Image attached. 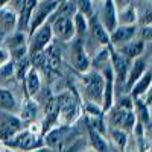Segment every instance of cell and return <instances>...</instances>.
Segmentation results:
<instances>
[{
  "mask_svg": "<svg viewBox=\"0 0 152 152\" xmlns=\"http://www.w3.org/2000/svg\"><path fill=\"white\" fill-rule=\"evenodd\" d=\"M5 149L12 152H31L43 148V128L40 122H32L24 125L14 137L3 143Z\"/></svg>",
  "mask_w": 152,
  "mask_h": 152,
  "instance_id": "cell-1",
  "label": "cell"
},
{
  "mask_svg": "<svg viewBox=\"0 0 152 152\" xmlns=\"http://www.w3.org/2000/svg\"><path fill=\"white\" fill-rule=\"evenodd\" d=\"M82 87H81V94L84 102H90L94 105H99L102 108V100H104V87L105 81L104 76L97 70H88L82 73Z\"/></svg>",
  "mask_w": 152,
  "mask_h": 152,
  "instance_id": "cell-2",
  "label": "cell"
},
{
  "mask_svg": "<svg viewBox=\"0 0 152 152\" xmlns=\"http://www.w3.org/2000/svg\"><path fill=\"white\" fill-rule=\"evenodd\" d=\"M58 100V108H59V116H58V125L59 126H72L81 116V99L79 96L67 90L62 91L56 96Z\"/></svg>",
  "mask_w": 152,
  "mask_h": 152,
  "instance_id": "cell-3",
  "label": "cell"
},
{
  "mask_svg": "<svg viewBox=\"0 0 152 152\" xmlns=\"http://www.w3.org/2000/svg\"><path fill=\"white\" fill-rule=\"evenodd\" d=\"M69 49V56H70V64L78 73H85L91 69V56L88 53L87 44L84 43V38H75L70 43Z\"/></svg>",
  "mask_w": 152,
  "mask_h": 152,
  "instance_id": "cell-4",
  "label": "cell"
},
{
  "mask_svg": "<svg viewBox=\"0 0 152 152\" xmlns=\"http://www.w3.org/2000/svg\"><path fill=\"white\" fill-rule=\"evenodd\" d=\"M53 43V32L50 23L46 21L38 26L31 35H28V55L35 52H43L46 47Z\"/></svg>",
  "mask_w": 152,
  "mask_h": 152,
  "instance_id": "cell-5",
  "label": "cell"
},
{
  "mask_svg": "<svg viewBox=\"0 0 152 152\" xmlns=\"http://www.w3.org/2000/svg\"><path fill=\"white\" fill-rule=\"evenodd\" d=\"M52 26V32H53V38L62 41V43H70L72 40H75V28H73V21H72V15H56L52 14L47 20Z\"/></svg>",
  "mask_w": 152,
  "mask_h": 152,
  "instance_id": "cell-6",
  "label": "cell"
},
{
  "mask_svg": "<svg viewBox=\"0 0 152 152\" xmlns=\"http://www.w3.org/2000/svg\"><path fill=\"white\" fill-rule=\"evenodd\" d=\"M58 2L56 0H38L32 15L29 20V28H28V35H31L38 26H41L43 23H46L49 20V17L52 15V12L56 9Z\"/></svg>",
  "mask_w": 152,
  "mask_h": 152,
  "instance_id": "cell-7",
  "label": "cell"
},
{
  "mask_svg": "<svg viewBox=\"0 0 152 152\" xmlns=\"http://www.w3.org/2000/svg\"><path fill=\"white\" fill-rule=\"evenodd\" d=\"M110 47V59H111V70H113V75H114V82L117 84H123L126 82V76H128V72H129V67H131V59L126 58L125 55H122L120 52H117L116 49H113L111 46Z\"/></svg>",
  "mask_w": 152,
  "mask_h": 152,
  "instance_id": "cell-8",
  "label": "cell"
},
{
  "mask_svg": "<svg viewBox=\"0 0 152 152\" xmlns=\"http://www.w3.org/2000/svg\"><path fill=\"white\" fill-rule=\"evenodd\" d=\"M17 23L18 14L15 8H12L11 5L0 8V43H3L6 37L17 31Z\"/></svg>",
  "mask_w": 152,
  "mask_h": 152,
  "instance_id": "cell-9",
  "label": "cell"
},
{
  "mask_svg": "<svg viewBox=\"0 0 152 152\" xmlns=\"http://www.w3.org/2000/svg\"><path fill=\"white\" fill-rule=\"evenodd\" d=\"M23 122L17 114L0 111V142L5 143L11 137H14L20 129H23Z\"/></svg>",
  "mask_w": 152,
  "mask_h": 152,
  "instance_id": "cell-10",
  "label": "cell"
},
{
  "mask_svg": "<svg viewBox=\"0 0 152 152\" xmlns=\"http://www.w3.org/2000/svg\"><path fill=\"white\" fill-rule=\"evenodd\" d=\"M58 116H59V108H58V100L56 96H50L47 102L44 104L43 110V119H41V128H43V135L49 131L58 126Z\"/></svg>",
  "mask_w": 152,
  "mask_h": 152,
  "instance_id": "cell-11",
  "label": "cell"
},
{
  "mask_svg": "<svg viewBox=\"0 0 152 152\" xmlns=\"http://www.w3.org/2000/svg\"><path fill=\"white\" fill-rule=\"evenodd\" d=\"M87 35H90L91 40L99 46V47H107L110 46V34L104 28V24L100 23L97 14L88 18V32Z\"/></svg>",
  "mask_w": 152,
  "mask_h": 152,
  "instance_id": "cell-12",
  "label": "cell"
},
{
  "mask_svg": "<svg viewBox=\"0 0 152 152\" xmlns=\"http://www.w3.org/2000/svg\"><path fill=\"white\" fill-rule=\"evenodd\" d=\"M138 26L132 24V26H117L113 32H110V46L113 49H119L123 44L129 43L131 40L137 37Z\"/></svg>",
  "mask_w": 152,
  "mask_h": 152,
  "instance_id": "cell-13",
  "label": "cell"
},
{
  "mask_svg": "<svg viewBox=\"0 0 152 152\" xmlns=\"http://www.w3.org/2000/svg\"><path fill=\"white\" fill-rule=\"evenodd\" d=\"M23 91L24 99H35L37 94L41 90V73L37 69H29L26 76L23 78Z\"/></svg>",
  "mask_w": 152,
  "mask_h": 152,
  "instance_id": "cell-14",
  "label": "cell"
},
{
  "mask_svg": "<svg viewBox=\"0 0 152 152\" xmlns=\"http://www.w3.org/2000/svg\"><path fill=\"white\" fill-rule=\"evenodd\" d=\"M97 17L108 34L117 28V8L113 3V0H104L102 9H100V14Z\"/></svg>",
  "mask_w": 152,
  "mask_h": 152,
  "instance_id": "cell-15",
  "label": "cell"
},
{
  "mask_svg": "<svg viewBox=\"0 0 152 152\" xmlns=\"http://www.w3.org/2000/svg\"><path fill=\"white\" fill-rule=\"evenodd\" d=\"M149 69V64L146 62V59L143 56L140 58H135L132 59L131 62V67H129V72H128V76H126V82H125V87L126 90H131V87L142 78V76L146 73V70Z\"/></svg>",
  "mask_w": 152,
  "mask_h": 152,
  "instance_id": "cell-16",
  "label": "cell"
},
{
  "mask_svg": "<svg viewBox=\"0 0 152 152\" xmlns=\"http://www.w3.org/2000/svg\"><path fill=\"white\" fill-rule=\"evenodd\" d=\"M61 67V50L52 43L44 49V69L46 73H58Z\"/></svg>",
  "mask_w": 152,
  "mask_h": 152,
  "instance_id": "cell-17",
  "label": "cell"
},
{
  "mask_svg": "<svg viewBox=\"0 0 152 152\" xmlns=\"http://www.w3.org/2000/svg\"><path fill=\"white\" fill-rule=\"evenodd\" d=\"M0 111L11 113V114H18V111H20L18 99L6 87H0Z\"/></svg>",
  "mask_w": 152,
  "mask_h": 152,
  "instance_id": "cell-18",
  "label": "cell"
},
{
  "mask_svg": "<svg viewBox=\"0 0 152 152\" xmlns=\"http://www.w3.org/2000/svg\"><path fill=\"white\" fill-rule=\"evenodd\" d=\"M17 116L23 122V125H29L32 122H37L38 116V104L35 102V99H24L20 104V111Z\"/></svg>",
  "mask_w": 152,
  "mask_h": 152,
  "instance_id": "cell-19",
  "label": "cell"
},
{
  "mask_svg": "<svg viewBox=\"0 0 152 152\" xmlns=\"http://www.w3.org/2000/svg\"><path fill=\"white\" fill-rule=\"evenodd\" d=\"M145 47H146V43H143L142 40H138V38H134V40H131L129 43L123 44L122 47H119V49H116V50L132 61V59L140 58V56L143 55Z\"/></svg>",
  "mask_w": 152,
  "mask_h": 152,
  "instance_id": "cell-20",
  "label": "cell"
},
{
  "mask_svg": "<svg viewBox=\"0 0 152 152\" xmlns=\"http://www.w3.org/2000/svg\"><path fill=\"white\" fill-rule=\"evenodd\" d=\"M151 84H152V73H151V69H148L146 73L131 87V90H129V97H131L132 100H135V99H138V97H142L146 91L151 90Z\"/></svg>",
  "mask_w": 152,
  "mask_h": 152,
  "instance_id": "cell-21",
  "label": "cell"
},
{
  "mask_svg": "<svg viewBox=\"0 0 152 152\" xmlns=\"http://www.w3.org/2000/svg\"><path fill=\"white\" fill-rule=\"evenodd\" d=\"M138 23V12L132 5L117 11V26H132Z\"/></svg>",
  "mask_w": 152,
  "mask_h": 152,
  "instance_id": "cell-22",
  "label": "cell"
},
{
  "mask_svg": "<svg viewBox=\"0 0 152 152\" xmlns=\"http://www.w3.org/2000/svg\"><path fill=\"white\" fill-rule=\"evenodd\" d=\"M88 138H90L91 151H94V152H110V149H108V140L105 138V135L97 132L96 129L88 128Z\"/></svg>",
  "mask_w": 152,
  "mask_h": 152,
  "instance_id": "cell-23",
  "label": "cell"
},
{
  "mask_svg": "<svg viewBox=\"0 0 152 152\" xmlns=\"http://www.w3.org/2000/svg\"><path fill=\"white\" fill-rule=\"evenodd\" d=\"M72 21H73L76 38H85L87 32H88V18L85 15H82L81 12L75 11L73 15H72Z\"/></svg>",
  "mask_w": 152,
  "mask_h": 152,
  "instance_id": "cell-24",
  "label": "cell"
},
{
  "mask_svg": "<svg viewBox=\"0 0 152 152\" xmlns=\"http://www.w3.org/2000/svg\"><path fill=\"white\" fill-rule=\"evenodd\" d=\"M110 138H111V142L113 145L116 146L119 151L125 152L126 146H128V142H129V134L120 129V128H111L110 131Z\"/></svg>",
  "mask_w": 152,
  "mask_h": 152,
  "instance_id": "cell-25",
  "label": "cell"
},
{
  "mask_svg": "<svg viewBox=\"0 0 152 152\" xmlns=\"http://www.w3.org/2000/svg\"><path fill=\"white\" fill-rule=\"evenodd\" d=\"M14 62V78L17 81H23V78L26 76V73L31 69V62H29V56H24L20 58L17 61H12Z\"/></svg>",
  "mask_w": 152,
  "mask_h": 152,
  "instance_id": "cell-26",
  "label": "cell"
},
{
  "mask_svg": "<svg viewBox=\"0 0 152 152\" xmlns=\"http://www.w3.org/2000/svg\"><path fill=\"white\" fill-rule=\"evenodd\" d=\"M75 9L81 12L82 15H85L87 18L93 17L96 12H94V2L93 0H76L75 3Z\"/></svg>",
  "mask_w": 152,
  "mask_h": 152,
  "instance_id": "cell-27",
  "label": "cell"
},
{
  "mask_svg": "<svg viewBox=\"0 0 152 152\" xmlns=\"http://www.w3.org/2000/svg\"><path fill=\"white\" fill-rule=\"evenodd\" d=\"M12 76H14V62L9 61L0 66V79H11Z\"/></svg>",
  "mask_w": 152,
  "mask_h": 152,
  "instance_id": "cell-28",
  "label": "cell"
},
{
  "mask_svg": "<svg viewBox=\"0 0 152 152\" xmlns=\"http://www.w3.org/2000/svg\"><path fill=\"white\" fill-rule=\"evenodd\" d=\"M137 34H140V38H138V40H142L143 43L151 41V26H142L137 31Z\"/></svg>",
  "mask_w": 152,
  "mask_h": 152,
  "instance_id": "cell-29",
  "label": "cell"
},
{
  "mask_svg": "<svg viewBox=\"0 0 152 152\" xmlns=\"http://www.w3.org/2000/svg\"><path fill=\"white\" fill-rule=\"evenodd\" d=\"M11 61V53L9 50L5 47V46H0V66L6 64V62Z\"/></svg>",
  "mask_w": 152,
  "mask_h": 152,
  "instance_id": "cell-30",
  "label": "cell"
},
{
  "mask_svg": "<svg viewBox=\"0 0 152 152\" xmlns=\"http://www.w3.org/2000/svg\"><path fill=\"white\" fill-rule=\"evenodd\" d=\"M113 3L116 5V8H117V11H119V9H123V8H126V6L132 5V0H113Z\"/></svg>",
  "mask_w": 152,
  "mask_h": 152,
  "instance_id": "cell-31",
  "label": "cell"
},
{
  "mask_svg": "<svg viewBox=\"0 0 152 152\" xmlns=\"http://www.w3.org/2000/svg\"><path fill=\"white\" fill-rule=\"evenodd\" d=\"M142 23V26H151V9H148L145 12V15L142 17V20H138Z\"/></svg>",
  "mask_w": 152,
  "mask_h": 152,
  "instance_id": "cell-32",
  "label": "cell"
},
{
  "mask_svg": "<svg viewBox=\"0 0 152 152\" xmlns=\"http://www.w3.org/2000/svg\"><path fill=\"white\" fill-rule=\"evenodd\" d=\"M5 5H9V0H0V8L5 6Z\"/></svg>",
  "mask_w": 152,
  "mask_h": 152,
  "instance_id": "cell-33",
  "label": "cell"
},
{
  "mask_svg": "<svg viewBox=\"0 0 152 152\" xmlns=\"http://www.w3.org/2000/svg\"><path fill=\"white\" fill-rule=\"evenodd\" d=\"M0 152H6V149H5V146H3L2 142H0Z\"/></svg>",
  "mask_w": 152,
  "mask_h": 152,
  "instance_id": "cell-34",
  "label": "cell"
},
{
  "mask_svg": "<svg viewBox=\"0 0 152 152\" xmlns=\"http://www.w3.org/2000/svg\"><path fill=\"white\" fill-rule=\"evenodd\" d=\"M58 3H66V2H70V0H56Z\"/></svg>",
  "mask_w": 152,
  "mask_h": 152,
  "instance_id": "cell-35",
  "label": "cell"
},
{
  "mask_svg": "<svg viewBox=\"0 0 152 152\" xmlns=\"http://www.w3.org/2000/svg\"><path fill=\"white\" fill-rule=\"evenodd\" d=\"M93 2H94V3H96V2H100V3H102V2H104V0H93Z\"/></svg>",
  "mask_w": 152,
  "mask_h": 152,
  "instance_id": "cell-36",
  "label": "cell"
},
{
  "mask_svg": "<svg viewBox=\"0 0 152 152\" xmlns=\"http://www.w3.org/2000/svg\"><path fill=\"white\" fill-rule=\"evenodd\" d=\"M6 152H12V151H8V149H6Z\"/></svg>",
  "mask_w": 152,
  "mask_h": 152,
  "instance_id": "cell-37",
  "label": "cell"
},
{
  "mask_svg": "<svg viewBox=\"0 0 152 152\" xmlns=\"http://www.w3.org/2000/svg\"><path fill=\"white\" fill-rule=\"evenodd\" d=\"M88 152H94V151H88Z\"/></svg>",
  "mask_w": 152,
  "mask_h": 152,
  "instance_id": "cell-38",
  "label": "cell"
}]
</instances>
